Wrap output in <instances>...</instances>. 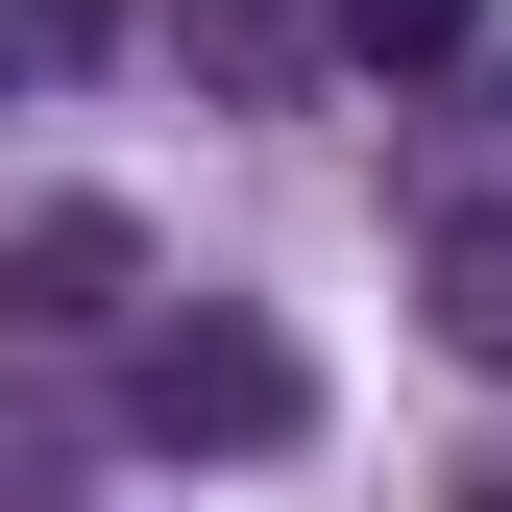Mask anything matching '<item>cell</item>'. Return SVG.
Listing matches in <instances>:
<instances>
[{
    "instance_id": "3957f363",
    "label": "cell",
    "mask_w": 512,
    "mask_h": 512,
    "mask_svg": "<svg viewBox=\"0 0 512 512\" xmlns=\"http://www.w3.org/2000/svg\"><path fill=\"white\" fill-rule=\"evenodd\" d=\"M415 293H439V342H464V366H512V196H439Z\"/></svg>"
},
{
    "instance_id": "ba28073f",
    "label": "cell",
    "mask_w": 512,
    "mask_h": 512,
    "mask_svg": "<svg viewBox=\"0 0 512 512\" xmlns=\"http://www.w3.org/2000/svg\"><path fill=\"white\" fill-rule=\"evenodd\" d=\"M464 512H512V488H464Z\"/></svg>"
},
{
    "instance_id": "52a82bcc",
    "label": "cell",
    "mask_w": 512,
    "mask_h": 512,
    "mask_svg": "<svg viewBox=\"0 0 512 512\" xmlns=\"http://www.w3.org/2000/svg\"><path fill=\"white\" fill-rule=\"evenodd\" d=\"M49 488H74V439H49V415H0V512H49Z\"/></svg>"
},
{
    "instance_id": "7a4b0ae2",
    "label": "cell",
    "mask_w": 512,
    "mask_h": 512,
    "mask_svg": "<svg viewBox=\"0 0 512 512\" xmlns=\"http://www.w3.org/2000/svg\"><path fill=\"white\" fill-rule=\"evenodd\" d=\"M74 317H147V220H122V196L0 220V342H74Z\"/></svg>"
},
{
    "instance_id": "6da1fadb",
    "label": "cell",
    "mask_w": 512,
    "mask_h": 512,
    "mask_svg": "<svg viewBox=\"0 0 512 512\" xmlns=\"http://www.w3.org/2000/svg\"><path fill=\"white\" fill-rule=\"evenodd\" d=\"M122 439H147V464H293V439H317V366L244 293H147V317H122Z\"/></svg>"
},
{
    "instance_id": "5b68a950",
    "label": "cell",
    "mask_w": 512,
    "mask_h": 512,
    "mask_svg": "<svg viewBox=\"0 0 512 512\" xmlns=\"http://www.w3.org/2000/svg\"><path fill=\"white\" fill-rule=\"evenodd\" d=\"M171 49H196V74H293V49H317V0H171Z\"/></svg>"
},
{
    "instance_id": "8992f818",
    "label": "cell",
    "mask_w": 512,
    "mask_h": 512,
    "mask_svg": "<svg viewBox=\"0 0 512 512\" xmlns=\"http://www.w3.org/2000/svg\"><path fill=\"white\" fill-rule=\"evenodd\" d=\"M0 49H25V74H98V49H122V0H0Z\"/></svg>"
},
{
    "instance_id": "277c9868",
    "label": "cell",
    "mask_w": 512,
    "mask_h": 512,
    "mask_svg": "<svg viewBox=\"0 0 512 512\" xmlns=\"http://www.w3.org/2000/svg\"><path fill=\"white\" fill-rule=\"evenodd\" d=\"M317 49H342V74H464L488 0H317Z\"/></svg>"
}]
</instances>
